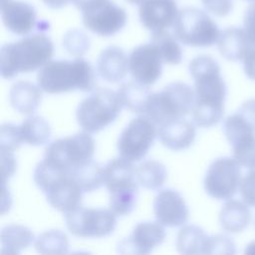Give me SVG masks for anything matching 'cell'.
Instances as JSON below:
<instances>
[{"label":"cell","instance_id":"6da1fadb","mask_svg":"<svg viewBox=\"0 0 255 255\" xmlns=\"http://www.w3.org/2000/svg\"><path fill=\"white\" fill-rule=\"evenodd\" d=\"M189 72L194 80V104L192 120L200 128H211L224 115L226 84L215 59L207 55L193 58Z\"/></svg>","mask_w":255,"mask_h":255},{"label":"cell","instance_id":"7a4b0ae2","mask_svg":"<svg viewBox=\"0 0 255 255\" xmlns=\"http://www.w3.org/2000/svg\"><path fill=\"white\" fill-rule=\"evenodd\" d=\"M54 54L51 39L42 32L26 35L17 42L8 43L0 50V72L4 79H13L19 73H30L47 64Z\"/></svg>","mask_w":255,"mask_h":255},{"label":"cell","instance_id":"3957f363","mask_svg":"<svg viewBox=\"0 0 255 255\" xmlns=\"http://www.w3.org/2000/svg\"><path fill=\"white\" fill-rule=\"evenodd\" d=\"M37 84L48 94L90 92L96 87V76L92 65L81 57L73 61H49L38 72Z\"/></svg>","mask_w":255,"mask_h":255},{"label":"cell","instance_id":"277c9868","mask_svg":"<svg viewBox=\"0 0 255 255\" xmlns=\"http://www.w3.org/2000/svg\"><path fill=\"white\" fill-rule=\"evenodd\" d=\"M104 184L110 192V209L118 216L128 215L135 206L138 189L132 161L122 156L110 160L104 167Z\"/></svg>","mask_w":255,"mask_h":255},{"label":"cell","instance_id":"5b68a950","mask_svg":"<svg viewBox=\"0 0 255 255\" xmlns=\"http://www.w3.org/2000/svg\"><path fill=\"white\" fill-rule=\"evenodd\" d=\"M34 181L57 210L67 213L81 205L84 192L70 173L53 168L42 160L35 168Z\"/></svg>","mask_w":255,"mask_h":255},{"label":"cell","instance_id":"8992f818","mask_svg":"<svg viewBox=\"0 0 255 255\" xmlns=\"http://www.w3.org/2000/svg\"><path fill=\"white\" fill-rule=\"evenodd\" d=\"M194 104V89L182 82L166 85L160 92L152 93L145 116L156 126L182 119L188 115Z\"/></svg>","mask_w":255,"mask_h":255},{"label":"cell","instance_id":"52a82bcc","mask_svg":"<svg viewBox=\"0 0 255 255\" xmlns=\"http://www.w3.org/2000/svg\"><path fill=\"white\" fill-rule=\"evenodd\" d=\"M95 141L89 132H79L50 142L45 149L44 161L61 171L68 173L93 160Z\"/></svg>","mask_w":255,"mask_h":255},{"label":"cell","instance_id":"ba28073f","mask_svg":"<svg viewBox=\"0 0 255 255\" xmlns=\"http://www.w3.org/2000/svg\"><path fill=\"white\" fill-rule=\"evenodd\" d=\"M123 105L117 92L98 88L78 106L76 117L84 131L98 132L111 125L119 116Z\"/></svg>","mask_w":255,"mask_h":255},{"label":"cell","instance_id":"9c48e42d","mask_svg":"<svg viewBox=\"0 0 255 255\" xmlns=\"http://www.w3.org/2000/svg\"><path fill=\"white\" fill-rule=\"evenodd\" d=\"M172 27L176 39L190 47L213 46L221 33L213 19L196 7H185L179 10Z\"/></svg>","mask_w":255,"mask_h":255},{"label":"cell","instance_id":"30bf717a","mask_svg":"<svg viewBox=\"0 0 255 255\" xmlns=\"http://www.w3.org/2000/svg\"><path fill=\"white\" fill-rule=\"evenodd\" d=\"M69 231L82 238H100L112 234L117 226V214L111 209L79 206L65 213Z\"/></svg>","mask_w":255,"mask_h":255},{"label":"cell","instance_id":"8fae6325","mask_svg":"<svg viewBox=\"0 0 255 255\" xmlns=\"http://www.w3.org/2000/svg\"><path fill=\"white\" fill-rule=\"evenodd\" d=\"M155 126L147 116H140L130 121L118 139L120 156L129 161L142 159L157 135Z\"/></svg>","mask_w":255,"mask_h":255},{"label":"cell","instance_id":"7c38bea8","mask_svg":"<svg viewBox=\"0 0 255 255\" xmlns=\"http://www.w3.org/2000/svg\"><path fill=\"white\" fill-rule=\"evenodd\" d=\"M241 165L234 157L216 158L208 167L204 177V189L218 200H229L241 183Z\"/></svg>","mask_w":255,"mask_h":255},{"label":"cell","instance_id":"4fadbf2b","mask_svg":"<svg viewBox=\"0 0 255 255\" xmlns=\"http://www.w3.org/2000/svg\"><path fill=\"white\" fill-rule=\"evenodd\" d=\"M81 12L84 26L103 37L120 32L128 20L126 10L112 0H96Z\"/></svg>","mask_w":255,"mask_h":255},{"label":"cell","instance_id":"5bb4252c","mask_svg":"<svg viewBox=\"0 0 255 255\" xmlns=\"http://www.w3.org/2000/svg\"><path fill=\"white\" fill-rule=\"evenodd\" d=\"M162 57L150 43L135 47L128 56V70L134 81L145 86L153 85L161 75Z\"/></svg>","mask_w":255,"mask_h":255},{"label":"cell","instance_id":"9a60e30c","mask_svg":"<svg viewBox=\"0 0 255 255\" xmlns=\"http://www.w3.org/2000/svg\"><path fill=\"white\" fill-rule=\"evenodd\" d=\"M165 238L163 225L156 221L138 223L131 234L123 239L118 245L122 254H148L159 246Z\"/></svg>","mask_w":255,"mask_h":255},{"label":"cell","instance_id":"2e32d148","mask_svg":"<svg viewBox=\"0 0 255 255\" xmlns=\"http://www.w3.org/2000/svg\"><path fill=\"white\" fill-rule=\"evenodd\" d=\"M1 18L7 30L18 36L29 35L39 25L34 6L21 0H1Z\"/></svg>","mask_w":255,"mask_h":255},{"label":"cell","instance_id":"e0dca14e","mask_svg":"<svg viewBox=\"0 0 255 255\" xmlns=\"http://www.w3.org/2000/svg\"><path fill=\"white\" fill-rule=\"evenodd\" d=\"M153 211L156 220L163 226L176 227L186 223L188 207L182 196L173 189H162L154 198Z\"/></svg>","mask_w":255,"mask_h":255},{"label":"cell","instance_id":"ac0fdd59","mask_svg":"<svg viewBox=\"0 0 255 255\" xmlns=\"http://www.w3.org/2000/svg\"><path fill=\"white\" fill-rule=\"evenodd\" d=\"M178 14L175 0H144L139 4L140 23L150 32L173 26Z\"/></svg>","mask_w":255,"mask_h":255},{"label":"cell","instance_id":"d6986e66","mask_svg":"<svg viewBox=\"0 0 255 255\" xmlns=\"http://www.w3.org/2000/svg\"><path fill=\"white\" fill-rule=\"evenodd\" d=\"M196 135L194 125L185 120L178 119L159 126L157 136L160 142L172 150H181L189 147Z\"/></svg>","mask_w":255,"mask_h":255},{"label":"cell","instance_id":"ffe728a7","mask_svg":"<svg viewBox=\"0 0 255 255\" xmlns=\"http://www.w3.org/2000/svg\"><path fill=\"white\" fill-rule=\"evenodd\" d=\"M221 56L229 61H243L255 47L244 28L229 27L221 31L217 41Z\"/></svg>","mask_w":255,"mask_h":255},{"label":"cell","instance_id":"44dd1931","mask_svg":"<svg viewBox=\"0 0 255 255\" xmlns=\"http://www.w3.org/2000/svg\"><path fill=\"white\" fill-rule=\"evenodd\" d=\"M97 71L100 77L109 83L120 82L129 71L128 58L121 48L110 46L99 55Z\"/></svg>","mask_w":255,"mask_h":255},{"label":"cell","instance_id":"7402d4cb","mask_svg":"<svg viewBox=\"0 0 255 255\" xmlns=\"http://www.w3.org/2000/svg\"><path fill=\"white\" fill-rule=\"evenodd\" d=\"M39 86L28 81L14 83L9 92V102L12 108L20 114L31 115L39 107L42 92Z\"/></svg>","mask_w":255,"mask_h":255},{"label":"cell","instance_id":"603a6c76","mask_svg":"<svg viewBox=\"0 0 255 255\" xmlns=\"http://www.w3.org/2000/svg\"><path fill=\"white\" fill-rule=\"evenodd\" d=\"M251 221V212L244 201L229 199L222 206L219 213L221 227L229 233L244 231Z\"/></svg>","mask_w":255,"mask_h":255},{"label":"cell","instance_id":"cb8c5ba5","mask_svg":"<svg viewBox=\"0 0 255 255\" xmlns=\"http://www.w3.org/2000/svg\"><path fill=\"white\" fill-rule=\"evenodd\" d=\"M123 107L135 114H145L152 92L143 84L136 81L124 83L117 91Z\"/></svg>","mask_w":255,"mask_h":255},{"label":"cell","instance_id":"d4e9b609","mask_svg":"<svg viewBox=\"0 0 255 255\" xmlns=\"http://www.w3.org/2000/svg\"><path fill=\"white\" fill-rule=\"evenodd\" d=\"M35 241L32 231L20 224H10L1 231V255H17Z\"/></svg>","mask_w":255,"mask_h":255},{"label":"cell","instance_id":"484cf974","mask_svg":"<svg viewBox=\"0 0 255 255\" xmlns=\"http://www.w3.org/2000/svg\"><path fill=\"white\" fill-rule=\"evenodd\" d=\"M209 236L196 225L183 226L176 238V249L181 254H206Z\"/></svg>","mask_w":255,"mask_h":255},{"label":"cell","instance_id":"4316f807","mask_svg":"<svg viewBox=\"0 0 255 255\" xmlns=\"http://www.w3.org/2000/svg\"><path fill=\"white\" fill-rule=\"evenodd\" d=\"M223 130L231 146L255 138V127L238 111L224 120Z\"/></svg>","mask_w":255,"mask_h":255},{"label":"cell","instance_id":"83f0119b","mask_svg":"<svg viewBox=\"0 0 255 255\" xmlns=\"http://www.w3.org/2000/svg\"><path fill=\"white\" fill-rule=\"evenodd\" d=\"M19 132L22 142L30 145H42L51 136V127L43 117L31 116L19 126Z\"/></svg>","mask_w":255,"mask_h":255},{"label":"cell","instance_id":"f1b7e54d","mask_svg":"<svg viewBox=\"0 0 255 255\" xmlns=\"http://www.w3.org/2000/svg\"><path fill=\"white\" fill-rule=\"evenodd\" d=\"M150 42L159 50L163 63L177 65L181 62L182 50L173 34H170L166 30L151 32Z\"/></svg>","mask_w":255,"mask_h":255},{"label":"cell","instance_id":"f546056e","mask_svg":"<svg viewBox=\"0 0 255 255\" xmlns=\"http://www.w3.org/2000/svg\"><path fill=\"white\" fill-rule=\"evenodd\" d=\"M138 183L147 189H158L166 179L165 166L153 159H148L136 167Z\"/></svg>","mask_w":255,"mask_h":255},{"label":"cell","instance_id":"4dcf8cb0","mask_svg":"<svg viewBox=\"0 0 255 255\" xmlns=\"http://www.w3.org/2000/svg\"><path fill=\"white\" fill-rule=\"evenodd\" d=\"M36 250L41 254L56 255L67 254L69 241L67 235L61 230H48L40 234L34 241Z\"/></svg>","mask_w":255,"mask_h":255},{"label":"cell","instance_id":"1f68e13d","mask_svg":"<svg viewBox=\"0 0 255 255\" xmlns=\"http://www.w3.org/2000/svg\"><path fill=\"white\" fill-rule=\"evenodd\" d=\"M78 182L83 192H91L104 184V167L91 160L70 173Z\"/></svg>","mask_w":255,"mask_h":255},{"label":"cell","instance_id":"d6a6232c","mask_svg":"<svg viewBox=\"0 0 255 255\" xmlns=\"http://www.w3.org/2000/svg\"><path fill=\"white\" fill-rule=\"evenodd\" d=\"M63 47L71 55L82 56L90 48V39L83 31L72 29L64 35Z\"/></svg>","mask_w":255,"mask_h":255},{"label":"cell","instance_id":"836d02e7","mask_svg":"<svg viewBox=\"0 0 255 255\" xmlns=\"http://www.w3.org/2000/svg\"><path fill=\"white\" fill-rule=\"evenodd\" d=\"M22 143L19 132V126L13 124H3L1 126L0 134V150L13 151L17 149Z\"/></svg>","mask_w":255,"mask_h":255},{"label":"cell","instance_id":"e575fe53","mask_svg":"<svg viewBox=\"0 0 255 255\" xmlns=\"http://www.w3.org/2000/svg\"><path fill=\"white\" fill-rule=\"evenodd\" d=\"M234 159L243 167L252 168L255 166V138L235 146H232Z\"/></svg>","mask_w":255,"mask_h":255},{"label":"cell","instance_id":"d590c367","mask_svg":"<svg viewBox=\"0 0 255 255\" xmlns=\"http://www.w3.org/2000/svg\"><path fill=\"white\" fill-rule=\"evenodd\" d=\"M235 244L231 238L225 235L209 236L206 254H234Z\"/></svg>","mask_w":255,"mask_h":255},{"label":"cell","instance_id":"8d00e7d4","mask_svg":"<svg viewBox=\"0 0 255 255\" xmlns=\"http://www.w3.org/2000/svg\"><path fill=\"white\" fill-rule=\"evenodd\" d=\"M239 191L243 201L246 204L255 207V166L249 168L246 174L242 177Z\"/></svg>","mask_w":255,"mask_h":255},{"label":"cell","instance_id":"74e56055","mask_svg":"<svg viewBox=\"0 0 255 255\" xmlns=\"http://www.w3.org/2000/svg\"><path fill=\"white\" fill-rule=\"evenodd\" d=\"M201 3L205 11L216 17L229 15L233 8L232 0H201Z\"/></svg>","mask_w":255,"mask_h":255},{"label":"cell","instance_id":"f35d334b","mask_svg":"<svg viewBox=\"0 0 255 255\" xmlns=\"http://www.w3.org/2000/svg\"><path fill=\"white\" fill-rule=\"evenodd\" d=\"M1 151V166H2V185H5L6 180L14 173L16 167V161L13 151L0 150Z\"/></svg>","mask_w":255,"mask_h":255},{"label":"cell","instance_id":"ab89813d","mask_svg":"<svg viewBox=\"0 0 255 255\" xmlns=\"http://www.w3.org/2000/svg\"><path fill=\"white\" fill-rule=\"evenodd\" d=\"M244 29L255 45V2L251 4L244 15Z\"/></svg>","mask_w":255,"mask_h":255},{"label":"cell","instance_id":"60d3db41","mask_svg":"<svg viewBox=\"0 0 255 255\" xmlns=\"http://www.w3.org/2000/svg\"><path fill=\"white\" fill-rule=\"evenodd\" d=\"M237 111L255 127V99L244 102Z\"/></svg>","mask_w":255,"mask_h":255},{"label":"cell","instance_id":"b9f144b4","mask_svg":"<svg viewBox=\"0 0 255 255\" xmlns=\"http://www.w3.org/2000/svg\"><path fill=\"white\" fill-rule=\"evenodd\" d=\"M243 69L246 76L255 81V47L243 59Z\"/></svg>","mask_w":255,"mask_h":255},{"label":"cell","instance_id":"7bdbcfd3","mask_svg":"<svg viewBox=\"0 0 255 255\" xmlns=\"http://www.w3.org/2000/svg\"><path fill=\"white\" fill-rule=\"evenodd\" d=\"M43 3L52 9H60L63 8L65 6H67L69 4V2H71L70 0H42Z\"/></svg>","mask_w":255,"mask_h":255},{"label":"cell","instance_id":"ee69618b","mask_svg":"<svg viewBox=\"0 0 255 255\" xmlns=\"http://www.w3.org/2000/svg\"><path fill=\"white\" fill-rule=\"evenodd\" d=\"M76 8H78L80 11L84 10L86 7H88L90 4L95 2L96 0H70Z\"/></svg>","mask_w":255,"mask_h":255},{"label":"cell","instance_id":"f6af8a7d","mask_svg":"<svg viewBox=\"0 0 255 255\" xmlns=\"http://www.w3.org/2000/svg\"><path fill=\"white\" fill-rule=\"evenodd\" d=\"M246 254H255V241L249 243L245 250Z\"/></svg>","mask_w":255,"mask_h":255},{"label":"cell","instance_id":"bcb514c9","mask_svg":"<svg viewBox=\"0 0 255 255\" xmlns=\"http://www.w3.org/2000/svg\"><path fill=\"white\" fill-rule=\"evenodd\" d=\"M128 3L129 4H136V5H139L141 2H143L144 0H126Z\"/></svg>","mask_w":255,"mask_h":255},{"label":"cell","instance_id":"7dc6e473","mask_svg":"<svg viewBox=\"0 0 255 255\" xmlns=\"http://www.w3.org/2000/svg\"><path fill=\"white\" fill-rule=\"evenodd\" d=\"M246 1H252V2H255V0H246Z\"/></svg>","mask_w":255,"mask_h":255}]
</instances>
